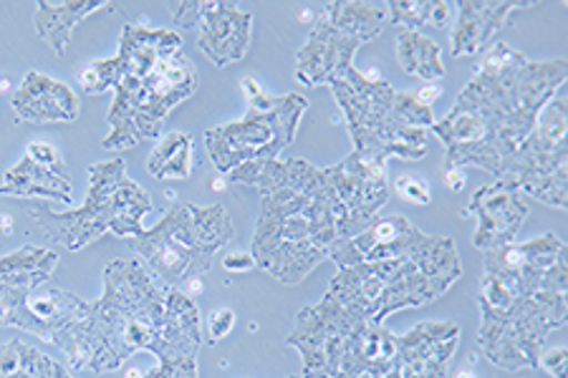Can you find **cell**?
I'll return each mask as SVG.
<instances>
[{"mask_svg": "<svg viewBox=\"0 0 568 378\" xmlns=\"http://www.w3.org/2000/svg\"><path fill=\"white\" fill-rule=\"evenodd\" d=\"M566 73L564 59L530 61L508 43H493L450 114L429 126L445 144L447 167H478L500 180L540 109L566 86Z\"/></svg>", "mask_w": 568, "mask_h": 378, "instance_id": "1", "label": "cell"}, {"mask_svg": "<svg viewBox=\"0 0 568 378\" xmlns=\"http://www.w3.org/2000/svg\"><path fill=\"white\" fill-rule=\"evenodd\" d=\"M231 182L261 192L251 253L255 267L296 285L328 260L338 239L328 170L304 160H258L233 170Z\"/></svg>", "mask_w": 568, "mask_h": 378, "instance_id": "2", "label": "cell"}, {"mask_svg": "<svg viewBox=\"0 0 568 378\" xmlns=\"http://www.w3.org/2000/svg\"><path fill=\"white\" fill-rule=\"evenodd\" d=\"M460 275L455 239L423 233L392 260L338 267L326 295L354 318L384 323L392 313L443 298Z\"/></svg>", "mask_w": 568, "mask_h": 378, "instance_id": "3", "label": "cell"}, {"mask_svg": "<svg viewBox=\"0 0 568 378\" xmlns=\"http://www.w3.org/2000/svg\"><path fill=\"white\" fill-rule=\"evenodd\" d=\"M168 288L136 257L114 260L104 270V295L89 303L77 346L67 356L77 371L109 374L136 350H154L164 320Z\"/></svg>", "mask_w": 568, "mask_h": 378, "instance_id": "4", "label": "cell"}, {"mask_svg": "<svg viewBox=\"0 0 568 378\" xmlns=\"http://www.w3.org/2000/svg\"><path fill=\"white\" fill-rule=\"evenodd\" d=\"M288 346L304 358V378H402L397 336L384 323L354 318L328 295L298 310Z\"/></svg>", "mask_w": 568, "mask_h": 378, "instance_id": "5", "label": "cell"}, {"mask_svg": "<svg viewBox=\"0 0 568 378\" xmlns=\"http://www.w3.org/2000/svg\"><path fill=\"white\" fill-rule=\"evenodd\" d=\"M332 91L346 116L354 152L364 162L387 164L389 156L417 162L427 154L433 109L417 94H399L389 81L369 79L354 67L332 81Z\"/></svg>", "mask_w": 568, "mask_h": 378, "instance_id": "6", "label": "cell"}, {"mask_svg": "<svg viewBox=\"0 0 568 378\" xmlns=\"http://www.w3.org/2000/svg\"><path fill=\"white\" fill-rule=\"evenodd\" d=\"M233 235L235 225L223 205L175 202L158 225L130 237V247L154 280L164 288H178L205 275Z\"/></svg>", "mask_w": 568, "mask_h": 378, "instance_id": "7", "label": "cell"}, {"mask_svg": "<svg viewBox=\"0 0 568 378\" xmlns=\"http://www.w3.org/2000/svg\"><path fill=\"white\" fill-rule=\"evenodd\" d=\"M152 212V200L134 180L126 177L122 156L99 162L89 170V195L84 207L53 212L49 207L31 210L36 223L53 243L77 253L104 233L116 237H140L142 219Z\"/></svg>", "mask_w": 568, "mask_h": 378, "instance_id": "8", "label": "cell"}, {"mask_svg": "<svg viewBox=\"0 0 568 378\" xmlns=\"http://www.w3.org/2000/svg\"><path fill=\"white\" fill-rule=\"evenodd\" d=\"M197 89V69L187 57H170L144 76H124L109 109L106 152H124L144 140H160L164 119Z\"/></svg>", "mask_w": 568, "mask_h": 378, "instance_id": "9", "label": "cell"}, {"mask_svg": "<svg viewBox=\"0 0 568 378\" xmlns=\"http://www.w3.org/2000/svg\"><path fill=\"white\" fill-rule=\"evenodd\" d=\"M243 89L248 91V114L205 134L207 154L220 174H231L248 162L278 160L296 140L308 109L306 96H265L255 81H245Z\"/></svg>", "mask_w": 568, "mask_h": 378, "instance_id": "10", "label": "cell"}, {"mask_svg": "<svg viewBox=\"0 0 568 378\" xmlns=\"http://www.w3.org/2000/svg\"><path fill=\"white\" fill-rule=\"evenodd\" d=\"M566 293H518L506 310H480L478 344L485 358L503 371H538V358L554 330L566 326Z\"/></svg>", "mask_w": 568, "mask_h": 378, "instance_id": "11", "label": "cell"}, {"mask_svg": "<svg viewBox=\"0 0 568 378\" xmlns=\"http://www.w3.org/2000/svg\"><path fill=\"white\" fill-rule=\"evenodd\" d=\"M564 89L540 109L534 132L518 146L508 172L520 192L556 210L568 207V146Z\"/></svg>", "mask_w": 568, "mask_h": 378, "instance_id": "12", "label": "cell"}, {"mask_svg": "<svg viewBox=\"0 0 568 378\" xmlns=\"http://www.w3.org/2000/svg\"><path fill=\"white\" fill-rule=\"evenodd\" d=\"M328 177H332V205L338 239L356 237L387 205V164L364 162L356 154H349L344 162L328 167Z\"/></svg>", "mask_w": 568, "mask_h": 378, "instance_id": "13", "label": "cell"}, {"mask_svg": "<svg viewBox=\"0 0 568 378\" xmlns=\"http://www.w3.org/2000/svg\"><path fill=\"white\" fill-rule=\"evenodd\" d=\"M463 215L478 217L473 245L488 253L496 251V247L516 243L520 227H524L528 217V205L520 197L518 184L510 177H500L498 182L475 192Z\"/></svg>", "mask_w": 568, "mask_h": 378, "instance_id": "14", "label": "cell"}, {"mask_svg": "<svg viewBox=\"0 0 568 378\" xmlns=\"http://www.w3.org/2000/svg\"><path fill=\"white\" fill-rule=\"evenodd\" d=\"M362 45V41H356L354 35L336 29L326 16H321L314 29H311L306 43L298 51L296 79L311 89L324 84L328 86L346 69L354 67V57Z\"/></svg>", "mask_w": 568, "mask_h": 378, "instance_id": "15", "label": "cell"}, {"mask_svg": "<svg viewBox=\"0 0 568 378\" xmlns=\"http://www.w3.org/2000/svg\"><path fill=\"white\" fill-rule=\"evenodd\" d=\"M460 346V326L450 320L417 323L397 338L402 378H445Z\"/></svg>", "mask_w": 568, "mask_h": 378, "instance_id": "16", "label": "cell"}, {"mask_svg": "<svg viewBox=\"0 0 568 378\" xmlns=\"http://www.w3.org/2000/svg\"><path fill=\"white\" fill-rule=\"evenodd\" d=\"M534 6V0H457L453 57H478L513 21V13Z\"/></svg>", "mask_w": 568, "mask_h": 378, "instance_id": "17", "label": "cell"}, {"mask_svg": "<svg viewBox=\"0 0 568 378\" xmlns=\"http://www.w3.org/2000/svg\"><path fill=\"white\" fill-rule=\"evenodd\" d=\"M197 45L215 67H231V63L245 59L251 49L253 16L248 11H237L235 3H217L207 0L200 16Z\"/></svg>", "mask_w": 568, "mask_h": 378, "instance_id": "18", "label": "cell"}, {"mask_svg": "<svg viewBox=\"0 0 568 378\" xmlns=\"http://www.w3.org/2000/svg\"><path fill=\"white\" fill-rule=\"evenodd\" d=\"M11 106L18 122L31 124L77 122L81 109L77 91L39 71L26 73L23 84L18 86L11 99Z\"/></svg>", "mask_w": 568, "mask_h": 378, "instance_id": "19", "label": "cell"}, {"mask_svg": "<svg viewBox=\"0 0 568 378\" xmlns=\"http://www.w3.org/2000/svg\"><path fill=\"white\" fill-rule=\"evenodd\" d=\"M203 346V318L187 293L168 288L164 298V320L152 356L158 361H175V358H197Z\"/></svg>", "mask_w": 568, "mask_h": 378, "instance_id": "20", "label": "cell"}, {"mask_svg": "<svg viewBox=\"0 0 568 378\" xmlns=\"http://www.w3.org/2000/svg\"><path fill=\"white\" fill-rule=\"evenodd\" d=\"M182 53V35L175 31L150 29L146 23H126L119 35V79L144 76L164 59Z\"/></svg>", "mask_w": 568, "mask_h": 378, "instance_id": "21", "label": "cell"}, {"mask_svg": "<svg viewBox=\"0 0 568 378\" xmlns=\"http://www.w3.org/2000/svg\"><path fill=\"white\" fill-rule=\"evenodd\" d=\"M0 195L49 197V200H61L69 205L73 195V184L63 164H53L51 167V164H41L26 154L13 170L6 172L3 182H0Z\"/></svg>", "mask_w": 568, "mask_h": 378, "instance_id": "22", "label": "cell"}, {"mask_svg": "<svg viewBox=\"0 0 568 378\" xmlns=\"http://www.w3.org/2000/svg\"><path fill=\"white\" fill-rule=\"evenodd\" d=\"M114 8L112 3H99V0H61V3H51V0H41L36 3V31L41 39L51 45V51L57 57H63L71 43V33L77 29V23L84 21L87 16L97 11H106Z\"/></svg>", "mask_w": 568, "mask_h": 378, "instance_id": "23", "label": "cell"}, {"mask_svg": "<svg viewBox=\"0 0 568 378\" xmlns=\"http://www.w3.org/2000/svg\"><path fill=\"white\" fill-rule=\"evenodd\" d=\"M57 265L59 255L53 251L26 245L21 251L0 257V283L11 285V288L31 290L36 285L49 283Z\"/></svg>", "mask_w": 568, "mask_h": 378, "instance_id": "24", "label": "cell"}, {"mask_svg": "<svg viewBox=\"0 0 568 378\" xmlns=\"http://www.w3.org/2000/svg\"><path fill=\"white\" fill-rule=\"evenodd\" d=\"M397 61L407 76L425 81V84H437L439 79H445L443 49L425 33L402 31L397 35Z\"/></svg>", "mask_w": 568, "mask_h": 378, "instance_id": "25", "label": "cell"}, {"mask_svg": "<svg viewBox=\"0 0 568 378\" xmlns=\"http://www.w3.org/2000/svg\"><path fill=\"white\" fill-rule=\"evenodd\" d=\"M336 29L354 35L356 41L369 43L387 25V8L382 3H359V0H336L326 6L324 13Z\"/></svg>", "mask_w": 568, "mask_h": 378, "instance_id": "26", "label": "cell"}, {"mask_svg": "<svg viewBox=\"0 0 568 378\" xmlns=\"http://www.w3.org/2000/svg\"><path fill=\"white\" fill-rule=\"evenodd\" d=\"M195 170V140L187 132H172L154 144L146 172L154 180H187Z\"/></svg>", "mask_w": 568, "mask_h": 378, "instance_id": "27", "label": "cell"}, {"mask_svg": "<svg viewBox=\"0 0 568 378\" xmlns=\"http://www.w3.org/2000/svg\"><path fill=\"white\" fill-rule=\"evenodd\" d=\"M61 374V364L23 340L16 338L0 348V378H59Z\"/></svg>", "mask_w": 568, "mask_h": 378, "instance_id": "28", "label": "cell"}, {"mask_svg": "<svg viewBox=\"0 0 568 378\" xmlns=\"http://www.w3.org/2000/svg\"><path fill=\"white\" fill-rule=\"evenodd\" d=\"M387 8V23L405 31H417L425 25H433L435 0H392L384 3Z\"/></svg>", "mask_w": 568, "mask_h": 378, "instance_id": "29", "label": "cell"}, {"mask_svg": "<svg viewBox=\"0 0 568 378\" xmlns=\"http://www.w3.org/2000/svg\"><path fill=\"white\" fill-rule=\"evenodd\" d=\"M142 378H197V358H175V361H160L150 374Z\"/></svg>", "mask_w": 568, "mask_h": 378, "instance_id": "30", "label": "cell"}, {"mask_svg": "<svg viewBox=\"0 0 568 378\" xmlns=\"http://www.w3.org/2000/svg\"><path fill=\"white\" fill-rule=\"evenodd\" d=\"M394 187H397V195L402 200L412 202V205H417V207H425L433 202V190H429V184L417 180V177H399Z\"/></svg>", "mask_w": 568, "mask_h": 378, "instance_id": "31", "label": "cell"}, {"mask_svg": "<svg viewBox=\"0 0 568 378\" xmlns=\"http://www.w3.org/2000/svg\"><path fill=\"white\" fill-rule=\"evenodd\" d=\"M233 326H235V313L231 308H215L205 320L207 344H217V340L231 336Z\"/></svg>", "mask_w": 568, "mask_h": 378, "instance_id": "32", "label": "cell"}, {"mask_svg": "<svg viewBox=\"0 0 568 378\" xmlns=\"http://www.w3.org/2000/svg\"><path fill=\"white\" fill-rule=\"evenodd\" d=\"M170 16L172 23L178 29H197L200 25V16H203V3L200 0H182V3H170Z\"/></svg>", "mask_w": 568, "mask_h": 378, "instance_id": "33", "label": "cell"}, {"mask_svg": "<svg viewBox=\"0 0 568 378\" xmlns=\"http://www.w3.org/2000/svg\"><path fill=\"white\" fill-rule=\"evenodd\" d=\"M566 358H568V350L564 346L548 348L540 354L538 368H544V371H548L554 378H568L566 376Z\"/></svg>", "mask_w": 568, "mask_h": 378, "instance_id": "34", "label": "cell"}, {"mask_svg": "<svg viewBox=\"0 0 568 378\" xmlns=\"http://www.w3.org/2000/svg\"><path fill=\"white\" fill-rule=\"evenodd\" d=\"M26 154L31 156V160L41 162V164H63L61 162V154L57 152V146L49 144V142H31L29 146H26Z\"/></svg>", "mask_w": 568, "mask_h": 378, "instance_id": "35", "label": "cell"}, {"mask_svg": "<svg viewBox=\"0 0 568 378\" xmlns=\"http://www.w3.org/2000/svg\"><path fill=\"white\" fill-rule=\"evenodd\" d=\"M223 267H225V270H231V273H245V270H253L255 260H253V255H248V253H231V255L223 257Z\"/></svg>", "mask_w": 568, "mask_h": 378, "instance_id": "36", "label": "cell"}, {"mask_svg": "<svg viewBox=\"0 0 568 378\" xmlns=\"http://www.w3.org/2000/svg\"><path fill=\"white\" fill-rule=\"evenodd\" d=\"M465 170L463 167H447V172H445V184L447 187H450V192H463L465 190Z\"/></svg>", "mask_w": 568, "mask_h": 378, "instance_id": "37", "label": "cell"}, {"mask_svg": "<svg viewBox=\"0 0 568 378\" xmlns=\"http://www.w3.org/2000/svg\"><path fill=\"white\" fill-rule=\"evenodd\" d=\"M439 94H443V86H439V84H427L423 91H417V99L423 101L425 106L433 109V104L439 99Z\"/></svg>", "mask_w": 568, "mask_h": 378, "instance_id": "38", "label": "cell"}, {"mask_svg": "<svg viewBox=\"0 0 568 378\" xmlns=\"http://www.w3.org/2000/svg\"><path fill=\"white\" fill-rule=\"evenodd\" d=\"M457 378H475V376H473V374H467V371H463V374L457 376Z\"/></svg>", "mask_w": 568, "mask_h": 378, "instance_id": "39", "label": "cell"}, {"mask_svg": "<svg viewBox=\"0 0 568 378\" xmlns=\"http://www.w3.org/2000/svg\"><path fill=\"white\" fill-rule=\"evenodd\" d=\"M291 378H304V376H291Z\"/></svg>", "mask_w": 568, "mask_h": 378, "instance_id": "40", "label": "cell"}]
</instances>
